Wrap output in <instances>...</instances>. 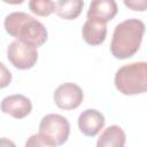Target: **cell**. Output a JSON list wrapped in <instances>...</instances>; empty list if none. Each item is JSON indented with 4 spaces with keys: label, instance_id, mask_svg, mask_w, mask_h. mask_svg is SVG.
<instances>
[{
    "label": "cell",
    "instance_id": "obj_1",
    "mask_svg": "<svg viewBox=\"0 0 147 147\" xmlns=\"http://www.w3.org/2000/svg\"><path fill=\"white\" fill-rule=\"evenodd\" d=\"M145 29V23L138 18H129L117 24L110 44L113 56L118 60L133 56L140 48Z\"/></svg>",
    "mask_w": 147,
    "mask_h": 147
},
{
    "label": "cell",
    "instance_id": "obj_2",
    "mask_svg": "<svg viewBox=\"0 0 147 147\" xmlns=\"http://www.w3.org/2000/svg\"><path fill=\"white\" fill-rule=\"evenodd\" d=\"M3 26L9 36L31 44L37 48L42 46L48 37L45 25L24 11L8 14L3 21Z\"/></svg>",
    "mask_w": 147,
    "mask_h": 147
},
{
    "label": "cell",
    "instance_id": "obj_3",
    "mask_svg": "<svg viewBox=\"0 0 147 147\" xmlns=\"http://www.w3.org/2000/svg\"><path fill=\"white\" fill-rule=\"evenodd\" d=\"M115 87L124 95H137L147 92V62H132L121 67L114 78Z\"/></svg>",
    "mask_w": 147,
    "mask_h": 147
},
{
    "label": "cell",
    "instance_id": "obj_4",
    "mask_svg": "<svg viewBox=\"0 0 147 147\" xmlns=\"http://www.w3.org/2000/svg\"><path fill=\"white\" fill-rule=\"evenodd\" d=\"M8 61L20 70L31 69L38 60L37 47L22 40H14L7 48Z\"/></svg>",
    "mask_w": 147,
    "mask_h": 147
},
{
    "label": "cell",
    "instance_id": "obj_5",
    "mask_svg": "<svg viewBox=\"0 0 147 147\" xmlns=\"http://www.w3.org/2000/svg\"><path fill=\"white\" fill-rule=\"evenodd\" d=\"M39 132L48 136L57 146H61L69 138L70 123L60 114H47L39 123Z\"/></svg>",
    "mask_w": 147,
    "mask_h": 147
},
{
    "label": "cell",
    "instance_id": "obj_6",
    "mask_svg": "<svg viewBox=\"0 0 147 147\" xmlns=\"http://www.w3.org/2000/svg\"><path fill=\"white\" fill-rule=\"evenodd\" d=\"M84 99L83 90L75 83L61 84L53 94L54 103L63 110H72L78 108Z\"/></svg>",
    "mask_w": 147,
    "mask_h": 147
},
{
    "label": "cell",
    "instance_id": "obj_7",
    "mask_svg": "<svg viewBox=\"0 0 147 147\" xmlns=\"http://www.w3.org/2000/svg\"><path fill=\"white\" fill-rule=\"evenodd\" d=\"M1 110L14 118L22 119L26 117L32 110V102L23 94L7 95L1 101Z\"/></svg>",
    "mask_w": 147,
    "mask_h": 147
},
{
    "label": "cell",
    "instance_id": "obj_8",
    "mask_svg": "<svg viewBox=\"0 0 147 147\" xmlns=\"http://www.w3.org/2000/svg\"><path fill=\"white\" fill-rule=\"evenodd\" d=\"M106 119L96 109H86L78 117V129L86 137H95L105 126Z\"/></svg>",
    "mask_w": 147,
    "mask_h": 147
},
{
    "label": "cell",
    "instance_id": "obj_9",
    "mask_svg": "<svg viewBox=\"0 0 147 147\" xmlns=\"http://www.w3.org/2000/svg\"><path fill=\"white\" fill-rule=\"evenodd\" d=\"M117 11L118 7L115 0H91L87 10V18H94L108 23L116 16Z\"/></svg>",
    "mask_w": 147,
    "mask_h": 147
},
{
    "label": "cell",
    "instance_id": "obj_10",
    "mask_svg": "<svg viewBox=\"0 0 147 147\" xmlns=\"http://www.w3.org/2000/svg\"><path fill=\"white\" fill-rule=\"evenodd\" d=\"M82 36L91 46L101 45L107 37V23L94 18H87L82 28Z\"/></svg>",
    "mask_w": 147,
    "mask_h": 147
},
{
    "label": "cell",
    "instance_id": "obj_11",
    "mask_svg": "<svg viewBox=\"0 0 147 147\" xmlns=\"http://www.w3.org/2000/svg\"><path fill=\"white\" fill-rule=\"evenodd\" d=\"M126 141V134L118 125H110L101 133L96 141L98 147H123Z\"/></svg>",
    "mask_w": 147,
    "mask_h": 147
},
{
    "label": "cell",
    "instance_id": "obj_12",
    "mask_svg": "<svg viewBox=\"0 0 147 147\" xmlns=\"http://www.w3.org/2000/svg\"><path fill=\"white\" fill-rule=\"evenodd\" d=\"M84 0H59L56 2V15L67 21L76 20L83 10Z\"/></svg>",
    "mask_w": 147,
    "mask_h": 147
},
{
    "label": "cell",
    "instance_id": "obj_13",
    "mask_svg": "<svg viewBox=\"0 0 147 147\" xmlns=\"http://www.w3.org/2000/svg\"><path fill=\"white\" fill-rule=\"evenodd\" d=\"M56 5L53 0H29V9L37 16L46 17L55 11Z\"/></svg>",
    "mask_w": 147,
    "mask_h": 147
},
{
    "label": "cell",
    "instance_id": "obj_14",
    "mask_svg": "<svg viewBox=\"0 0 147 147\" xmlns=\"http://www.w3.org/2000/svg\"><path fill=\"white\" fill-rule=\"evenodd\" d=\"M25 146L26 147H30V146H37V147H55L57 146L55 144L54 140H52L48 136L41 133V132H38L36 134H32L25 142Z\"/></svg>",
    "mask_w": 147,
    "mask_h": 147
},
{
    "label": "cell",
    "instance_id": "obj_15",
    "mask_svg": "<svg viewBox=\"0 0 147 147\" xmlns=\"http://www.w3.org/2000/svg\"><path fill=\"white\" fill-rule=\"evenodd\" d=\"M124 5L134 11H145L147 10V0H123Z\"/></svg>",
    "mask_w": 147,
    "mask_h": 147
},
{
    "label": "cell",
    "instance_id": "obj_16",
    "mask_svg": "<svg viewBox=\"0 0 147 147\" xmlns=\"http://www.w3.org/2000/svg\"><path fill=\"white\" fill-rule=\"evenodd\" d=\"M1 69H2V76H1V88L6 87L8 84H10V80H11V75H10V71H8L5 67L3 63H1Z\"/></svg>",
    "mask_w": 147,
    "mask_h": 147
},
{
    "label": "cell",
    "instance_id": "obj_17",
    "mask_svg": "<svg viewBox=\"0 0 147 147\" xmlns=\"http://www.w3.org/2000/svg\"><path fill=\"white\" fill-rule=\"evenodd\" d=\"M2 1L9 5H21L24 2V0H2Z\"/></svg>",
    "mask_w": 147,
    "mask_h": 147
}]
</instances>
